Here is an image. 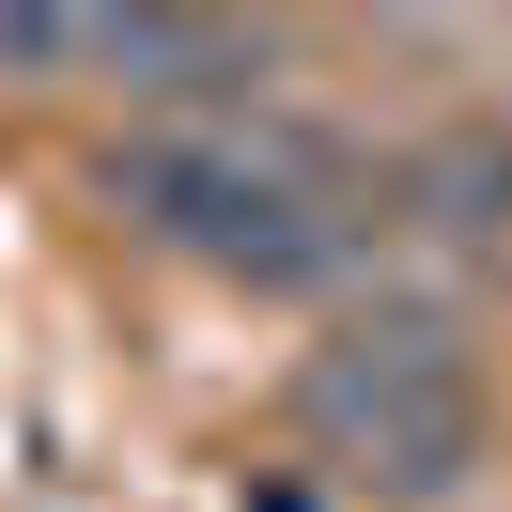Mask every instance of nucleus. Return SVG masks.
I'll return each mask as SVG.
<instances>
[{"instance_id":"7ed1b4c3","label":"nucleus","mask_w":512,"mask_h":512,"mask_svg":"<svg viewBox=\"0 0 512 512\" xmlns=\"http://www.w3.org/2000/svg\"><path fill=\"white\" fill-rule=\"evenodd\" d=\"M388 218L404 233H512V125H466L419 171H388Z\"/></svg>"},{"instance_id":"f03ea898","label":"nucleus","mask_w":512,"mask_h":512,"mask_svg":"<svg viewBox=\"0 0 512 512\" xmlns=\"http://www.w3.org/2000/svg\"><path fill=\"white\" fill-rule=\"evenodd\" d=\"M295 435H311L342 481H373V497H435V481H466V450H481L466 311H450V295H373V311L295 373Z\"/></svg>"},{"instance_id":"f257e3e1","label":"nucleus","mask_w":512,"mask_h":512,"mask_svg":"<svg viewBox=\"0 0 512 512\" xmlns=\"http://www.w3.org/2000/svg\"><path fill=\"white\" fill-rule=\"evenodd\" d=\"M94 202H109L125 233H156V249H187V264L264 280V295H326V280H357V264L404 233V218H388V171L342 156L311 109L125 125V140L94 156Z\"/></svg>"}]
</instances>
